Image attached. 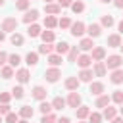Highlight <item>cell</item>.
Listing matches in <instances>:
<instances>
[{"mask_svg": "<svg viewBox=\"0 0 123 123\" xmlns=\"http://www.w3.org/2000/svg\"><path fill=\"white\" fill-rule=\"evenodd\" d=\"M104 63H106V67H108L110 71L119 69L121 63H123V56H119V54H111V56H108V60H106Z\"/></svg>", "mask_w": 123, "mask_h": 123, "instance_id": "cell-1", "label": "cell"}, {"mask_svg": "<svg viewBox=\"0 0 123 123\" xmlns=\"http://www.w3.org/2000/svg\"><path fill=\"white\" fill-rule=\"evenodd\" d=\"M2 31L4 33H15L17 31V19L15 17H6L2 21Z\"/></svg>", "mask_w": 123, "mask_h": 123, "instance_id": "cell-2", "label": "cell"}, {"mask_svg": "<svg viewBox=\"0 0 123 123\" xmlns=\"http://www.w3.org/2000/svg\"><path fill=\"white\" fill-rule=\"evenodd\" d=\"M44 77L48 83H58V79L62 77V71H60V67H50L44 71Z\"/></svg>", "mask_w": 123, "mask_h": 123, "instance_id": "cell-3", "label": "cell"}, {"mask_svg": "<svg viewBox=\"0 0 123 123\" xmlns=\"http://www.w3.org/2000/svg\"><path fill=\"white\" fill-rule=\"evenodd\" d=\"M71 35L73 37H83L85 33H86V25L83 23V21H75V23H71Z\"/></svg>", "mask_w": 123, "mask_h": 123, "instance_id": "cell-4", "label": "cell"}, {"mask_svg": "<svg viewBox=\"0 0 123 123\" xmlns=\"http://www.w3.org/2000/svg\"><path fill=\"white\" fill-rule=\"evenodd\" d=\"M65 102H67V106H69V108H75V110H77V108L81 106V94H79L77 90H71Z\"/></svg>", "mask_w": 123, "mask_h": 123, "instance_id": "cell-5", "label": "cell"}, {"mask_svg": "<svg viewBox=\"0 0 123 123\" xmlns=\"http://www.w3.org/2000/svg\"><path fill=\"white\" fill-rule=\"evenodd\" d=\"M94 63V60L88 56V54H79V58H77V65L81 67V69H86V67H90Z\"/></svg>", "mask_w": 123, "mask_h": 123, "instance_id": "cell-6", "label": "cell"}, {"mask_svg": "<svg viewBox=\"0 0 123 123\" xmlns=\"http://www.w3.org/2000/svg\"><path fill=\"white\" fill-rule=\"evenodd\" d=\"M90 52H92L90 58H92L94 62H102V60L106 58V48H104V46H94Z\"/></svg>", "mask_w": 123, "mask_h": 123, "instance_id": "cell-7", "label": "cell"}, {"mask_svg": "<svg viewBox=\"0 0 123 123\" xmlns=\"http://www.w3.org/2000/svg\"><path fill=\"white\" fill-rule=\"evenodd\" d=\"M86 33H88L90 38H96V37L102 35V25H100V23H90V25L86 27Z\"/></svg>", "mask_w": 123, "mask_h": 123, "instance_id": "cell-8", "label": "cell"}, {"mask_svg": "<svg viewBox=\"0 0 123 123\" xmlns=\"http://www.w3.org/2000/svg\"><path fill=\"white\" fill-rule=\"evenodd\" d=\"M37 19H38V10H27L25 15H23V23H27V25L35 23Z\"/></svg>", "mask_w": 123, "mask_h": 123, "instance_id": "cell-9", "label": "cell"}, {"mask_svg": "<svg viewBox=\"0 0 123 123\" xmlns=\"http://www.w3.org/2000/svg\"><path fill=\"white\" fill-rule=\"evenodd\" d=\"M77 77H79V81H81V83H90V81H92V77H94V71L86 67V69H81Z\"/></svg>", "mask_w": 123, "mask_h": 123, "instance_id": "cell-10", "label": "cell"}, {"mask_svg": "<svg viewBox=\"0 0 123 123\" xmlns=\"http://www.w3.org/2000/svg\"><path fill=\"white\" fill-rule=\"evenodd\" d=\"M15 79H17L21 85L29 83V79H31V73H29V69H17V71H15Z\"/></svg>", "mask_w": 123, "mask_h": 123, "instance_id": "cell-11", "label": "cell"}, {"mask_svg": "<svg viewBox=\"0 0 123 123\" xmlns=\"http://www.w3.org/2000/svg\"><path fill=\"white\" fill-rule=\"evenodd\" d=\"M88 92H90V94H94V96H100V94H104V83H100V81H94V83H90V88H88Z\"/></svg>", "mask_w": 123, "mask_h": 123, "instance_id": "cell-12", "label": "cell"}, {"mask_svg": "<svg viewBox=\"0 0 123 123\" xmlns=\"http://www.w3.org/2000/svg\"><path fill=\"white\" fill-rule=\"evenodd\" d=\"M96 44L92 42V38L88 37V38H81V42H79V50L81 52H88V50H92Z\"/></svg>", "mask_w": 123, "mask_h": 123, "instance_id": "cell-13", "label": "cell"}, {"mask_svg": "<svg viewBox=\"0 0 123 123\" xmlns=\"http://www.w3.org/2000/svg\"><path fill=\"white\" fill-rule=\"evenodd\" d=\"M92 71H94V75H96V77H104V75H106V71H108V67H106V63H104V62H94Z\"/></svg>", "mask_w": 123, "mask_h": 123, "instance_id": "cell-14", "label": "cell"}, {"mask_svg": "<svg viewBox=\"0 0 123 123\" xmlns=\"http://www.w3.org/2000/svg\"><path fill=\"white\" fill-rule=\"evenodd\" d=\"M31 94H33V98H37V100H46V94H48V92H46V88H44V86L37 85V86L33 88V92H31Z\"/></svg>", "mask_w": 123, "mask_h": 123, "instance_id": "cell-15", "label": "cell"}, {"mask_svg": "<svg viewBox=\"0 0 123 123\" xmlns=\"http://www.w3.org/2000/svg\"><path fill=\"white\" fill-rule=\"evenodd\" d=\"M110 81H111L113 85H121V83H123V69H121V67H119V69H113L111 75H110Z\"/></svg>", "mask_w": 123, "mask_h": 123, "instance_id": "cell-16", "label": "cell"}, {"mask_svg": "<svg viewBox=\"0 0 123 123\" xmlns=\"http://www.w3.org/2000/svg\"><path fill=\"white\" fill-rule=\"evenodd\" d=\"M79 85H81L79 77H67V79H65V88H67V90H77Z\"/></svg>", "mask_w": 123, "mask_h": 123, "instance_id": "cell-17", "label": "cell"}, {"mask_svg": "<svg viewBox=\"0 0 123 123\" xmlns=\"http://www.w3.org/2000/svg\"><path fill=\"white\" fill-rule=\"evenodd\" d=\"M44 12H46L48 15H58V13L62 12V6H60V4H52V2H50V4H46V6H44Z\"/></svg>", "mask_w": 123, "mask_h": 123, "instance_id": "cell-18", "label": "cell"}, {"mask_svg": "<svg viewBox=\"0 0 123 123\" xmlns=\"http://www.w3.org/2000/svg\"><path fill=\"white\" fill-rule=\"evenodd\" d=\"M40 33H42V31H40V27H38L37 23H31V25L27 27V35H29L31 38H37V37H40Z\"/></svg>", "mask_w": 123, "mask_h": 123, "instance_id": "cell-19", "label": "cell"}, {"mask_svg": "<svg viewBox=\"0 0 123 123\" xmlns=\"http://www.w3.org/2000/svg\"><path fill=\"white\" fill-rule=\"evenodd\" d=\"M115 115H117V110H115V108H111V106H106V108H104V111H102V117H104V119H108V121H111Z\"/></svg>", "mask_w": 123, "mask_h": 123, "instance_id": "cell-20", "label": "cell"}, {"mask_svg": "<svg viewBox=\"0 0 123 123\" xmlns=\"http://www.w3.org/2000/svg\"><path fill=\"white\" fill-rule=\"evenodd\" d=\"M108 46L110 48H119L121 46V37L119 35H110L108 37Z\"/></svg>", "mask_w": 123, "mask_h": 123, "instance_id": "cell-21", "label": "cell"}, {"mask_svg": "<svg viewBox=\"0 0 123 123\" xmlns=\"http://www.w3.org/2000/svg\"><path fill=\"white\" fill-rule=\"evenodd\" d=\"M52 50H56V46H52V42H42V44L38 46V54H46V56H50Z\"/></svg>", "mask_w": 123, "mask_h": 123, "instance_id": "cell-22", "label": "cell"}, {"mask_svg": "<svg viewBox=\"0 0 123 123\" xmlns=\"http://www.w3.org/2000/svg\"><path fill=\"white\" fill-rule=\"evenodd\" d=\"M110 102H111V98L108 94H100L96 98V108H106V106H110Z\"/></svg>", "mask_w": 123, "mask_h": 123, "instance_id": "cell-23", "label": "cell"}, {"mask_svg": "<svg viewBox=\"0 0 123 123\" xmlns=\"http://www.w3.org/2000/svg\"><path fill=\"white\" fill-rule=\"evenodd\" d=\"M25 63L27 65H37L38 63V52H29L25 56Z\"/></svg>", "mask_w": 123, "mask_h": 123, "instance_id": "cell-24", "label": "cell"}, {"mask_svg": "<svg viewBox=\"0 0 123 123\" xmlns=\"http://www.w3.org/2000/svg\"><path fill=\"white\" fill-rule=\"evenodd\" d=\"M62 62H63V60H62L60 54H50V56H48V63H50L52 67H60Z\"/></svg>", "mask_w": 123, "mask_h": 123, "instance_id": "cell-25", "label": "cell"}, {"mask_svg": "<svg viewBox=\"0 0 123 123\" xmlns=\"http://www.w3.org/2000/svg\"><path fill=\"white\" fill-rule=\"evenodd\" d=\"M0 73H2V79H12L13 77V67L8 63V65H2L0 67Z\"/></svg>", "mask_w": 123, "mask_h": 123, "instance_id": "cell-26", "label": "cell"}, {"mask_svg": "<svg viewBox=\"0 0 123 123\" xmlns=\"http://www.w3.org/2000/svg\"><path fill=\"white\" fill-rule=\"evenodd\" d=\"M67 106V102H65V98H62V96H56L54 100H52V108L54 110H63Z\"/></svg>", "mask_w": 123, "mask_h": 123, "instance_id": "cell-27", "label": "cell"}, {"mask_svg": "<svg viewBox=\"0 0 123 123\" xmlns=\"http://www.w3.org/2000/svg\"><path fill=\"white\" fill-rule=\"evenodd\" d=\"M33 113H35V111H33V108H31V106H21V108H19V117L31 119V117H33Z\"/></svg>", "mask_w": 123, "mask_h": 123, "instance_id": "cell-28", "label": "cell"}, {"mask_svg": "<svg viewBox=\"0 0 123 123\" xmlns=\"http://www.w3.org/2000/svg\"><path fill=\"white\" fill-rule=\"evenodd\" d=\"M75 111H77V119H86V117L90 115V110H88V106H79Z\"/></svg>", "mask_w": 123, "mask_h": 123, "instance_id": "cell-29", "label": "cell"}, {"mask_svg": "<svg viewBox=\"0 0 123 123\" xmlns=\"http://www.w3.org/2000/svg\"><path fill=\"white\" fill-rule=\"evenodd\" d=\"M40 38H42V42H54V31L52 29H46V31H42L40 33Z\"/></svg>", "mask_w": 123, "mask_h": 123, "instance_id": "cell-30", "label": "cell"}, {"mask_svg": "<svg viewBox=\"0 0 123 123\" xmlns=\"http://www.w3.org/2000/svg\"><path fill=\"white\" fill-rule=\"evenodd\" d=\"M69 48H71V46H69L65 40H62V42H58V44H56V54H60V56H62V54H67V52H69Z\"/></svg>", "mask_w": 123, "mask_h": 123, "instance_id": "cell-31", "label": "cell"}, {"mask_svg": "<svg viewBox=\"0 0 123 123\" xmlns=\"http://www.w3.org/2000/svg\"><path fill=\"white\" fill-rule=\"evenodd\" d=\"M79 46H71L69 48V52H67V62H77V58H79Z\"/></svg>", "mask_w": 123, "mask_h": 123, "instance_id": "cell-32", "label": "cell"}, {"mask_svg": "<svg viewBox=\"0 0 123 123\" xmlns=\"http://www.w3.org/2000/svg\"><path fill=\"white\" fill-rule=\"evenodd\" d=\"M44 27H46V29H54V27H58V19H56L54 15H46V17H44Z\"/></svg>", "mask_w": 123, "mask_h": 123, "instance_id": "cell-33", "label": "cell"}, {"mask_svg": "<svg viewBox=\"0 0 123 123\" xmlns=\"http://www.w3.org/2000/svg\"><path fill=\"white\" fill-rule=\"evenodd\" d=\"M10 42H12L13 46H21V44H23V35H19V33L15 31V33L10 37Z\"/></svg>", "mask_w": 123, "mask_h": 123, "instance_id": "cell-34", "label": "cell"}, {"mask_svg": "<svg viewBox=\"0 0 123 123\" xmlns=\"http://www.w3.org/2000/svg\"><path fill=\"white\" fill-rule=\"evenodd\" d=\"M38 110H40V113L44 115V113H50L54 108H52V104H50V102H46V100H40V106H38Z\"/></svg>", "mask_w": 123, "mask_h": 123, "instance_id": "cell-35", "label": "cell"}, {"mask_svg": "<svg viewBox=\"0 0 123 123\" xmlns=\"http://www.w3.org/2000/svg\"><path fill=\"white\" fill-rule=\"evenodd\" d=\"M8 63H10L12 67H17V65L21 63V56H17V54H10V56H8Z\"/></svg>", "mask_w": 123, "mask_h": 123, "instance_id": "cell-36", "label": "cell"}, {"mask_svg": "<svg viewBox=\"0 0 123 123\" xmlns=\"http://www.w3.org/2000/svg\"><path fill=\"white\" fill-rule=\"evenodd\" d=\"M71 12H73V13H81V12H85V4H83L81 0L73 2V4H71Z\"/></svg>", "mask_w": 123, "mask_h": 123, "instance_id": "cell-37", "label": "cell"}, {"mask_svg": "<svg viewBox=\"0 0 123 123\" xmlns=\"http://www.w3.org/2000/svg\"><path fill=\"white\" fill-rule=\"evenodd\" d=\"M113 23H115V21H113L111 15H102V19H100V25H102V27H108V29H110Z\"/></svg>", "mask_w": 123, "mask_h": 123, "instance_id": "cell-38", "label": "cell"}, {"mask_svg": "<svg viewBox=\"0 0 123 123\" xmlns=\"http://www.w3.org/2000/svg\"><path fill=\"white\" fill-rule=\"evenodd\" d=\"M29 2H31V0H17V2H15V10L27 12V10H29Z\"/></svg>", "mask_w": 123, "mask_h": 123, "instance_id": "cell-39", "label": "cell"}, {"mask_svg": "<svg viewBox=\"0 0 123 123\" xmlns=\"http://www.w3.org/2000/svg\"><path fill=\"white\" fill-rule=\"evenodd\" d=\"M58 27H62V29H69V27H71V19H69L67 15H63L62 19H58Z\"/></svg>", "mask_w": 123, "mask_h": 123, "instance_id": "cell-40", "label": "cell"}, {"mask_svg": "<svg viewBox=\"0 0 123 123\" xmlns=\"http://www.w3.org/2000/svg\"><path fill=\"white\" fill-rule=\"evenodd\" d=\"M12 96H13L15 100H21V98H23V86H21V85H19V86H13V88H12Z\"/></svg>", "mask_w": 123, "mask_h": 123, "instance_id": "cell-41", "label": "cell"}, {"mask_svg": "<svg viewBox=\"0 0 123 123\" xmlns=\"http://www.w3.org/2000/svg\"><path fill=\"white\" fill-rule=\"evenodd\" d=\"M102 113H98V111H90V115H88V121L90 123H102Z\"/></svg>", "mask_w": 123, "mask_h": 123, "instance_id": "cell-42", "label": "cell"}, {"mask_svg": "<svg viewBox=\"0 0 123 123\" xmlns=\"http://www.w3.org/2000/svg\"><path fill=\"white\" fill-rule=\"evenodd\" d=\"M56 121H58V117H56L52 111H50V113H44L42 119H40V123H56Z\"/></svg>", "mask_w": 123, "mask_h": 123, "instance_id": "cell-43", "label": "cell"}, {"mask_svg": "<svg viewBox=\"0 0 123 123\" xmlns=\"http://www.w3.org/2000/svg\"><path fill=\"white\" fill-rule=\"evenodd\" d=\"M111 100H113L115 104H123V90H113Z\"/></svg>", "mask_w": 123, "mask_h": 123, "instance_id": "cell-44", "label": "cell"}, {"mask_svg": "<svg viewBox=\"0 0 123 123\" xmlns=\"http://www.w3.org/2000/svg\"><path fill=\"white\" fill-rule=\"evenodd\" d=\"M17 121H19V115H17V113L10 111V113L6 115V123H17Z\"/></svg>", "mask_w": 123, "mask_h": 123, "instance_id": "cell-45", "label": "cell"}, {"mask_svg": "<svg viewBox=\"0 0 123 123\" xmlns=\"http://www.w3.org/2000/svg\"><path fill=\"white\" fill-rule=\"evenodd\" d=\"M12 98H13L12 92H0V102H2V104H8Z\"/></svg>", "mask_w": 123, "mask_h": 123, "instance_id": "cell-46", "label": "cell"}, {"mask_svg": "<svg viewBox=\"0 0 123 123\" xmlns=\"http://www.w3.org/2000/svg\"><path fill=\"white\" fill-rule=\"evenodd\" d=\"M0 113H2V115H8V113H10V104H2V102H0Z\"/></svg>", "mask_w": 123, "mask_h": 123, "instance_id": "cell-47", "label": "cell"}, {"mask_svg": "<svg viewBox=\"0 0 123 123\" xmlns=\"http://www.w3.org/2000/svg\"><path fill=\"white\" fill-rule=\"evenodd\" d=\"M6 63H8V54L6 52H0V67L6 65Z\"/></svg>", "mask_w": 123, "mask_h": 123, "instance_id": "cell-48", "label": "cell"}, {"mask_svg": "<svg viewBox=\"0 0 123 123\" xmlns=\"http://www.w3.org/2000/svg\"><path fill=\"white\" fill-rule=\"evenodd\" d=\"M58 4H60L62 8H71V4H73V0H58Z\"/></svg>", "mask_w": 123, "mask_h": 123, "instance_id": "cell-49", "label": "cell"}, {"mask_svg": "<svg viewBox=\"0 0 123 123\" xmlns=\"http://www.w3.org/2000/svg\"><path fill=\"white\" fill-rule=\"evenodd\" d=\"M56 123H71V121H69V117H58Z\"/></svg>", "mask_w": 123, "mask_h": 123, "instance_id": "cell-50", "label": "cell"}, {"mask_svg": "<svg viewBox=\"0 0 123 123\" xmlns=\"http://www.w3.org/2000/svg\"><path fill=\"white\" fill-rule=\"evenodd\" d=\"M113 6L115 8H123V0H113Z\"/></svg>", "mask_w": 123, "mask_h": 123, "instance_id": "cell-51", "label": "cell"}, {"mask_svg": "<svg viewBox=\"0 0 123 123\" xmlns=\"http://www.w3.org/2000/svg\"><path fill=\"white\" fill-rule=\"evenodd\" d=\"M117 31H119V33H121V35H123V19H121V21H119V23H117Z\"/></svg>", "mask_w": 123, "mask_h": 123, "instance_id": "cell-52", "label": "cell"}, {"mask_svg": "<svg viewBox=\"0 0 123 123\" xmlns=\"http://www.w3.org/2000/svg\"><path fill=\"white\" fill-rule=\"evenodd\" d=\"M111 123H123V119H121V117H117V115H115V117H113V119H111Z\"/></svg>", "mask_w": 123, "mask_h": 123, "instance_id": "cell-53", "label": "cell"}, {"mask_svg": "<svg viewBox=\"0 0 123 123\" xmlns=\"http://www.w3.org/2000/svg\"><path fill=\"white\" fill-rule=\"evenodd\" d=\"M4 38H6V33H4V31H0V42H2Z\"/></svg>", "mask_w": 123, "mask_h": 123, "instance_id": "cell-54", "label": "cell"}, {"mask_svg": "<svg viewBox=\"0 0 123 123\" xmlns=\"http://www.w3.org/2000/svg\"><path fill=\"white\" fill-rule=\"evenodd\" d=\"M17 123H29V119H25V117H21V119H19Z\"/></svg>", "mask_w": 123, "mask_h": 123, "instance_id": "cell-55", "label": "cell"}, {"mask_svg": "<svg viewBox=\"0 0 123 123\" xmlns=\"http://www.w3.org/2000/svg\"><path fill=\"white\" fill-rule=\"evenodd\" d=\"M102 4H110V2H113V0H100Z\"/></svg>", "mask_w": 123, "mask_h": 123, "instance_id": "cell-56", "label": "cell"}, {"mask_svg": "<svg viewBox=\"0 0 123 123\" xmlns=\"http://www.w3.org/2000/svg\"><path fill=\"white\" fill-rule=\"evenodd\" d=\"M119 113L123 115V104H119Z\"/></svg>", "mask_w": 123, "mask_h": 123, "instance_id": "cell-57", "label": "cell"}, {"mask_svg": "<svg viewBox=\"0 0 123 123\" xmlns=\"http://www.w3.org/2000/svg\"><path fill=\"white\" fill-rule=\"evenodd\" d=\"M44 2H46V4H50V2H52V0H44Z\"/></svg>", "mask_w": 123, "mask_h": 123, "instance_id": "cell-58", "label": "cell"}, {"mask_svg": "<svg viewBox=\"0 0 123 123\" xmlns=\"http://www.w3.org/2000/svg\"><path fill=\"white\" fill-rule=\"evenodd\" d=\"M119 48H121V52H123V42H121V46H119Z\"/></svg>", "mask_w": 123, "mask_h": 123, "instance_id": "cell-59", "label": "cell"}, {"mask_svg": "<svg viewBox=\"0 0 123 123\" xmlns=\"http://www.w3.org/2000/svg\"><path fill=\"white\" fill-rule=\"evenodd\" d=\"M0 6H4V0H0Z\"/></svg>", "mask_w": 123, "mask_h": 123, "instance_id": "cell-60", "label": "cell"}, {"mask_svg": "<svg viewBox=\"0 0 123 123\" xmlns=\"http://www.w3.org/2000/svg\"><path fill=\"white\" fill-rule=\"evenodd\" d=\"M81 123H86V121H85V119H81Z\"/></svg>", "mask_w": 123, "mask_h": 123, "instance_id": "cell-61", "label": "cell"}, {"mask_svg": "<svg viewBox=\"0 0 123 123\" xmlns=\"http://www.w3.org/2000/svg\"><path fill=\"white\" fill-rule=\"evenodd\" d=\"M0 123H2V113H0Z\"/></svg>", "mask_w": 123, "mask_h": 123, "instance_id": "cell-62", "label": "cell"}]
</instances>
